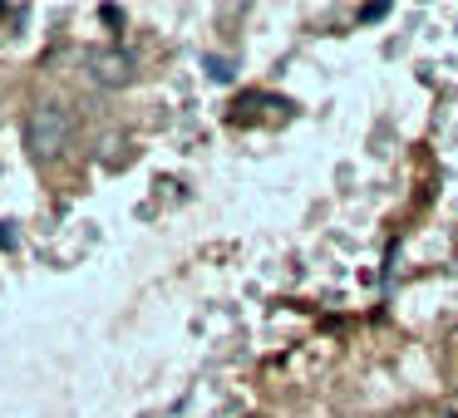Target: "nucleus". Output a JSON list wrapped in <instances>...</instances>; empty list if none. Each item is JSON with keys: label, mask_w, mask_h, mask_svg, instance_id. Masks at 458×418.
Returning a JSON list of instances; mask_svg holds the SVG:
<instances>
[{"label": "nucleus", "mask_w": 458, "mask_h": 418, "mask_svg": "<svg viewBox=\"0 0 458 418\" xmlns=\"http://www.w3.org/2000/svg\"><path fill=\"white\" fill-rule=\"evenodd\" d=\"M64 143H70V113H64L60 104H35V109L25 113V148H30L35 158H55Z\"/></svg>", "instance_id": "nucleus-1"}, {"label": "nucleus", "mask_w": 458, "mask_h": 418, "mask_svg": "<svg viewBox=\"0 0 458 418\" xmlns=\"http://www.w3.org/2000/svg\"><path fill=\"white\" fill-rule=\"evenodd\" d=\"M89 70H94V79L99 84H129L133 79V54L129 50H119V45H114V50H94L89 54Z\"/></svg>", "instance_id": "nucleus-2"}, {"label": "nucleus", "mask_w": 458, "mask_h": 418, "mask_svg": "<svg viewBox=\"0 0 458 418\" xmlns=\"http://www.w3.org/2000/svg\"><path fill=\"white\" fill-rule=\"evenodd\" d=\"M202 64H208V74H212V79H217V84H227V79H232V64L222 60V54H208V60H202Z\"/></svg>", "instance_id": "nucleus-3"}, {"label": "nucleus", "mask_w": 458, "mask_h": 418, "mask_svg": "<svg viewBox=\"0 0 458 418\" xmlns=\"http://www.w3.org/2000/svg\"><path fill=\"white\" fill-rule=\"evenodd\" d=\"M0 21H11V25H25V21H30V11H25V5H0Z\"/></svg>", "instance_id": "nucleus-4"}, {"label": "nucleus", "mask_w": 458, "mask_h": 418, "mask_svg": "<svg viewBox=\"0 0 458 418\" xmlns=\"http://www.w3.org/2000/svg\"><path fill=\"white\" fill-rule=\"evenodd\" d=\"M385 15H389V5H365V11H360V21L375 25V21H385Z\"/></svg>", "instance_id": "nucleus-5"}, {"label": "nucleus", "mask_w": 458, "mask_h": 418, "mask_svg": "<svg viewBox=\"0 0 458 418\" xmlns=\"http://www.w3.org/2000/svg\"><path fill=\"white\" fill-rule=\"evenodd\" d=\"M99 21H104V25H114V30H119V25H123L119 5H99Z\"/></svg>", "instance_id": "nucleus-6"}, {"label": "nucleus", "mask_w": 458, "mask_h": 418, "mask_svg": "<svg viewBox=\"0 0 458 418\" xmlns=\"http://www.w3.org/2000/svg\"><path fill=\"white\" fill-rule=\"evenodd\" d=\"M15 241V231H11V222H5V227H0V247H11Z\"/></svg>", "instance_id": "nucleus-7"}, {"label": "nucleus", "mask_w": 458, "mask_h": 418, "mask_svg": "<svg viewBox=\"0 0 458 418\" xmlns=\"http://www.w3.org/2000/svg\"><path fill=\"white\" fill-rule=\"evenodd\" d=\"M444 418H458V414H444Z\"/></svg>", "instance_id": "nucleus-8"}]
</instances>
